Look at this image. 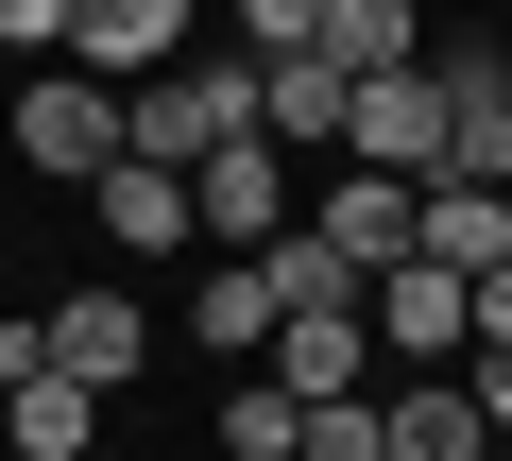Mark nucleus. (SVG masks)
Wrapping results in <instances>:
<instances>
[{"label":"nucleus","mask_w":512,"mask_h":461,"mask_svg":"<svg viewBox=\"0 0 512 461\" xmlns=\"http://www.w3.org/2000/svg\"><path fill=\"white\" fill-rule=\"evenodd\" d=\"M188 222L222 257H256V240H291V171H274V137H222L205 171H188Z\"/></svg>","instance_id":"obj_7"},{"label":"nucleus","mask_w":512,"mask_h":461,"mask_svg":"<svg viewBox=\"0 0 512 461\" xmlns=\"http://www.w3.org/2000/svg\"><path fill=\"white\" fill-rule=\"evenodd\" d=\"M0 137H18L52 188H103V171H120V86H86V69H35Z\"/></svg>","instance_id":"obj_2"},{"label":"nucleus","mask_w":512,"mask_h":461,"mask_svg":"<svg viewBox=\"0 0 512 461\" xmlns=\"http://www.w3.org/2000/svg\"><path fill=\"white\" fill-rule=\"evenodd\" d=\"M308 240H325V257H342L359 291H376L393 257H427V188H393V171H342V188L308 205Z\"/></svg>","instance_id":"obj_6"},{"label":"nucleus","mask_w":512,"mask_h":461,"mask_svg":"<svg viewBox=\"0 0 512 461\" xmlns=\"http://www.w3.org/2000/svg\"><path fill=\"white\" fill-rule=\"evenodd\" d=\"M342 154H359V171H393V188H427V171H444V86H427V69H393V86H359V120H342Z\"/></svg>","instance_id":"obj_8"},{"label":"nucleus","mask_w":512,"mask_h":461,"mask_svg":"<svg viewBox=\"0 0 512 461\" xmlns=\"http://www.w3.org/2000/svg\"><path fill=\"white\" fill-rule=\"evenodd\" d=\"M376 393H393V376H376ZM376 393H342V410H308V461H393V410H376Z\"/></svg>","instance_id":"obj_18"},{"label":"nucleus","mask_w":512,"mask_h":461,"mask_svg":"<svg viewBox=\"0 0 512 461\" xmlns=\"http://www.w3.org/2000/svg\"><path fill=\"white\" fill-rule=\"evenodd\" d=\"M256 376H274L291 410H342V393H376L393 359H376V308H291V325H274V359H256Z\"/></svg>","instance_id":"obj_4"},{"label":"nucleus","mask_w":512,"mask_h":461,"mask_svg":"<svg viewBox=\"0 0 512 461\" xmlns=\"http://www.w3.org/2000/svg\"><path fill=\"white\" fill-rule=\"evenodd\" d=\"M0 444H18V461H86L103 444V393L86 376H18V393H0Z\"/></svg>","instance_id":"obj_14"},{"label":"nucleus","mask_w":512,"mask_h":461,"mask_svg":"<svg viewBox=\"0 0 512 461\" xmlns=\"http://www.w3.org/2000/svg\"><path fill=\"white\" fill-rule=\"evenodd\" d=\"M478 342H512V257H495V274H478Z\"/></svg>","instance_id":"obj_23"},{"label":"nucleus","mask_w":512,"mask_h":461,"mask_svg":"<svg viewBox=\"0 0 512 461\" xmlns=\"http://www.w3.org/2000/svg\"><path fill=\"white\" fill-rule=\"evenodd\" d=\"M222 137H256V52H188V69L120 86V154H154V171H205Z\"/></svg>","instance_id":"obj_1"},{"label":"nucleus","mask_w":512,"mask_h":461,"mask_svg":"<svg viewBox=\"0 0 512 461\" xmlns=\"http://www.w3.org/2000/svg\"><path fill=\"white\" fill-rule=\"evenodd\" d=\"M188 18L205 0H69V69L86 86H154V69H188Z\"/></svg>","instance_id":"obj_5"},{"label":"nucleus","mask_w":512,"mask_h":461,"mask_svg":"<svg viewBox=\"0 0 512 461\" xmlns=\"http://www.w3.org/2000/svg\"><path fill=\"white\" fill-rule=\"evenodd\" d=\"M359 308H376V359H393V376H444V359L478 342V291H461L444 257H393V274H376Z\"/></svg>","instance_id":"obj_3"},{"label":"nucleus","mask_w":512,"mask_h":461,"mask_svg":"<svg viewBox=\"0 0 512 461\" xmlns=\"http://www.w3.org/2000/svg\"><path fill=\"white\" fill-rule=\"evenodd\" d=\"M427 257H444V274L478 291V274L512 257V188H427Z\"/></svg>","instance_id":"obj_16"},{"label":"nucleus","mask_w":512,"mask_h":461,"mask_svg":"<svg viewBox=\"0 0 512 461\" xmlns=\"http://www.w3.org/2000/svg\"><path fill=\"white\" fill-rule=\"evenodd\" d=\"M222 444H239V461H308V410H291L274 376H239V393H222Z\"/></svg>","instance_id":"obj_17"},{"label":"nucleus","mask_w":512,"mask_h":461,"mask_svg":"<svg viewBox=\"0 0 512 461\" xmlns=\"http://www.w3.org/2000/svg\"><path fill=\"white\" fill-rule=\"evenodd\" d=\"M308 35H325V0H239V52H256V69H274V52H308Z\"/></svg>","instance_id":"obj_19"},{"label":"nucleus","mask_w":512,"mask_h":461,"mask_svg":"<svg viewBox=\"0 0 512 461\" xmlns=\"http://www.w3.org/2000/svg\"><path fill=\"white\" fill-rule=\"evenodd\" d=\"M495 461H512V444H495Z\"/></svg>","instance_id":"obj_25"},{"label":"nucleus","mask_w":512,"mask_h":461,"mask_svg":"<svg viewBox=\"0 0 512 461\" xmlns=\"http://www.w3.org/2000/svg\"><path fill=\"white\" fill-rule=\"evenodd\" d=\"M342 120H359V86L325 52H274V69H256V137H342Z\"/></svg>","instance_id":"obj_15"},{"label":"nucleus","mask_w":512,"mask_h":461,"mask_svg":"<svg viewBox=\"0 0 512 461\" xmlns=\"http://www.w3.org/2000/svg\"><path fill=\"white\" fill-rule=\"evenodd\" d=\"M103 240H120V257H188V240H205V222H188V171L120 154V171H103Z\"/></svg>","instance_id":"obj_12"},{"label":"nucleus","mask_w":512,"mask_h":461,"mask_svg":"<svg viewBox=\"0 0 512 461\" xmlns=\"http://www.w3.org/2000/svg\"><path fill=\"white\" fill-rule=\"evenodd\" d=\"M461 393H478V427L512 444V342H461Z\"/></svg>","instance_id":"obj_20"},{"label":"nucleus","mask_w":512,"mask_h":461,"mask_svg":"<svg viewBox=\"0 0 512 461\" xmlns=\"http://www.w3.org/2000/svg\"><path fill=\"white\" fill-rule=\"evenodd\" d=\"M342 86H393V69H427V0H325V35H308Z\"/></svg>","instance_id":"obj_11"},{"label":"nucleus","mask_w":512,"mask_h":461,"mask_svg":"<svg viewBox=\"0 0 512 461\" xmlns=\"http://www.w3.org/2000/svg\"><path fill=\"white\" fill-rule=\"evenodd\" d=\"M376 410H393V461H495V427H478L461 376H393Z\"/></svg>","instance_id":"obj_13"},{"label":"nucleus","mask_w":512,"mask_h":461,"mask_svg":"<svg viewBox=\"0 0 512 461\" xmlns=\"http://www.w3.org/2000/svg\"><path fill=\"white\" fill-rule=\"evenodd\" d=\"M274 325H291V291L256 274V257H205V274H188V342H205L222 376H239V359H274Z\"/></svg>","instance_id":"obj_9"},{"label":"nucleus","mask_w":512,"mask_h":461,"mask_svg":"<svg viewBox=\"0 0 512 461\" xmlns=\"http://www.w3.org/2000/svg\"><path fill=\"white\" fill-rule=\"evenodd\" d=\"M137 359H154V308H137V291H120V274H103V291H69V308H52V376H86V393H120V376H137Z\"/></svg>","instance_id":"obj_10"},{"label":"nucleus","mask_w":512,"mask_h":461,"mask_svg":"<svg viewBox=\"0 0 512 461\" xmlns=\"http://www.w3.org/2000/svg\"><path fill=\"white\" fill-rule=\"evenodd\" d=\"M0 52H52L69 69V0H0Z\"/></svg>","instance_id":"obj_21"},{"label":"nucleus","mask_w":512,"mask_h":461,"mask_svg":"<svg viewBox=\"0 0 512 461\" xmlns=\"http://www.w3.org/2000/svg\"><path fill=\"white\" fill-rule=\"evenodd\" d=\"M18 376H52V308H0V393Z\"/></svg>","instance_id":"obj_22"},{"label":"nucleus","mask_w":512,"mask_h":461,"mask_svg":"<svg viewBox=\"0 0 512 461\" xmlns=\"http://www.w3.org/2000/svg\"><path fill=\"white\" fill-rule=\"evenodd\" d=\"M495 52H512V35H495Z\"/></svg>","instance_id":"obj_24"}]
</instances>
